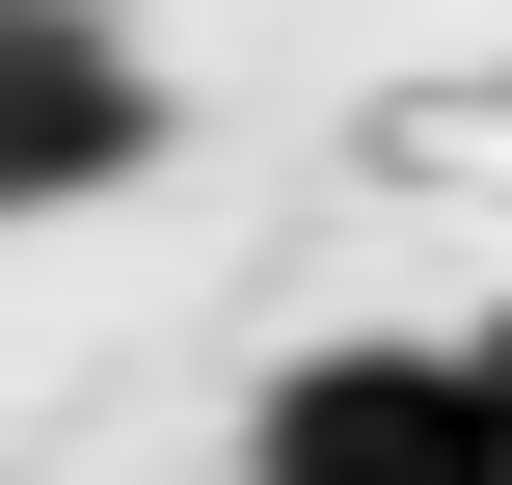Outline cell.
<instances>
[{"instance_id":"1","label":"cell","mask_w":512,"mask_h":485,"mask_svg":"<svg viewBox=\"0 0 512 485\" xmlns=\"http://www.w3.org/2000/svg\"><path fill=\"white\" fill-rule=\"evenodd\" d=\"M243 485H512V378H486V324L459 351H297L270 405H243Z\"/></svg>"},{"instance_id":"2","label":"cell","mask_w":512,"mask_h":485,"mask_svg":"<svg viewBox=\"0 0 512 485\" xmlns=\"http://www.w3.org/2000/svg\"><path fill=\"white\" fill-rule=\"evenodd\" d=\"M135 162H162L135 27H108V0H0V189H27V216H108Z\"/></svg>"},{"instance_id":"3","label":"cell","mask_w":512,"mask_h":485,"mask_svg":"<svg viewBox=\"0 0 512 485\" xmlns=\"http://www.w3.org/2000/svg\"><path fill=\"white\" fill-rule=\"evenodd\" d=\"M486 378H512V324H486Z\"/></svg>"}]
</instances>
